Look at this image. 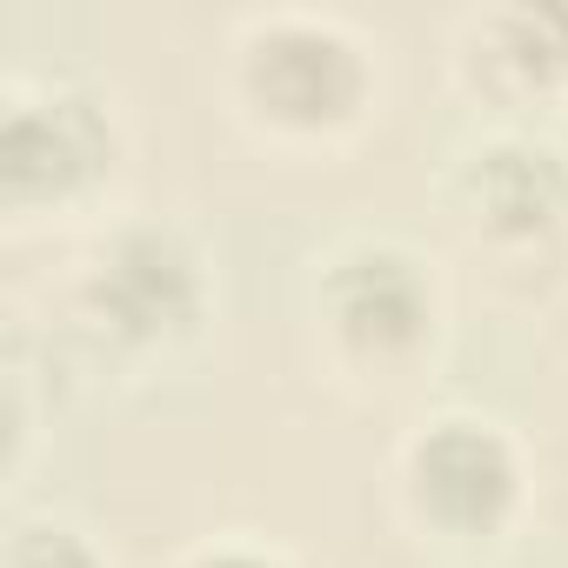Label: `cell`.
I'll list each match as a JSON object with an SVG mask.
<instances>
[{
	"label": "cell",
	"mask_w": 568,
	"mask_h": 568,
	"mask_svg": "<svg viewBox=\"0 0 568 568\" xmlns=\"http://www.w3.org/2000/svg\"><path fill=\"white\" fill-rule=\"evenodd\" d=\"M455 214L495 267L568 254V161L535 134L475 148L455 174Z\"/></svg>",
	"instance_id": "5"
},
{
	"label": "cell",
	"mask_w": 568,
	"mask_h": 568,
	"mask_svg": "<svg viewBox=\"0 0 568 568\" xmlns=\"http://www.w3.org/2000/svg\"><path fill=\"white\" fill-rule=\"evenodd\" d=\"M8 568H108V561L68 521H21L14 541H8Z\"/></svg>",
	"instance_id": "8"
},
{
	"label": "cell",
	"mask_w": 568,
	"mask_h": 568,
	"mask_svg": "<svg viewBox=\"0 0 568 568\" xmlns=\"http://www.w3.org/2000/svg\"><path fill=\"white\" fill-rule=\"evenodd\" d=\"M395 495L422 535L455 541V548H481L521 515L528 468H521V448L508 442L501 422L435 415L402 442Z\"/></svg>",
	"instance_id": "3"
},
{
	"label": "cell",
	"mask_w": 568,
	"mask_h": 568,
	"mask_svg": "<svg viewBox=\"0 0 568 568\" xmlns=\"http://www.w3.org/2000/svg\"><path fill=\"white\" fill-rule=\"evenodd\" d=\"M315 322L348 375L388 388L428 362L442 328V288L402 241H348L322 261Z\"/></svg>",
	"instance_id": "1"
},
{
	"label": "cell",
	"mask_w": 568,
	"mask_h": 568,
	"mask_svg": "<svg viewBox=\"0 0 568 568\" xmlns=\"http://www.w3.org/2000/svg\"><path fill=\"white\" fill-rule=\"evenodd\" d=\"M368 81H375L368 54L335 21H308V14L254 21L241 41V68H234L241 108L261 128L295 134V141L355 128L368 108Z\"/></svg>",
	"instance_id": "4"
},
{
	"label": "cell",
	"mask_w": 568,
	"mask_h": 568,
	"mask_svg": "<svg viewBox=\"0 0 568 568\" xmlns=\"http://www.w3.org/2000/svg\"><path fill=\"white\" fill-rule=\"evenodd\" d=\"M481 48L488 54H468L475 88L495 94L501 108L555 101L568 88V8L495 14V21H481Z\"/></svg>",
	"instance_id": "7"
},
{
	"label": "cell",
	"mask_w": 568,
	"mask_h": 568,
	"mask_svg": "<svg viewBox=\"0 0 568 568\" xmlns=\"http://www.w3.org/2000/svg\"><path fill=\"white\" fill-rule=\"evenodd\" d=\"M74 315L101 348H114L128 362L174 355L207 322V267H201L194 241L174 227H154V221L114 227L81 267Z\"/></svg>",
	"instance_id": "2"
},
{
	"label": "cell",
	"mask_w": 568,
	"mask_h": 568,
	"mask_svg": "<svg viewBox=\"0 0 568 568\" xmlns=\"http://www.w3.org/2000/svg\"><path fill=\"white\" fill-rule=\"evenodd\" d=\"M181 568H288V561H274L267 548H247V541H221V548H201V555H187Z\"/></svg>",
	"instance_id": "9"
},
{
	"label": "cell",
	"mask_w": 568,
	"mask_h": 568,
	"mask_svg": "<svg viewBox=\"0 0 568 568\" xmlns=\"http://www.w3.org/2000/svg\"><path fill=\"white\" fill-rule=\"evenodd\" d=\"M114 174V121L74 88L14 94L0 121V194L14 214L74 207Z\"/></svg>",
	"instance_id": "6"
}]
</instances>
